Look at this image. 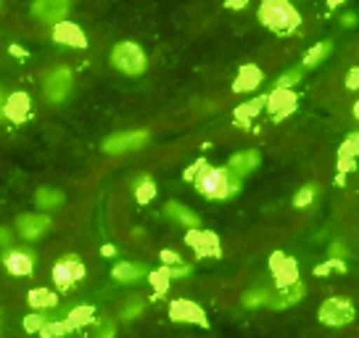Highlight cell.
<instances>
[{
	"label": "cell",
	"mask_w": 359,
	"mask_h": 338,
	"mask_svg": "<svg viewBox=\"0 0 359 338\" xmlns=\"http://www.w3.org/2000/svg\"><path fill=\"white\" fill-rule=\"evenodd\" d=\"M317 193H320V188H317L314 182H306V185H302V188L296 191V196H293V206H296V209L312 206L314 198H317Z\"/></svg>",
	"instance_id": "cell-33"
},
{
	"label": "cell",
	"mask_w": 359,
	"mask_h": 338,
	"mask_svg": "<svg viewBox=\"0 0 359 338\" xmlns=\"http://www.w3.org/2000/svg\"><path fill=\"white\" fill-rule=\"evenodd\" d=\"M359 24V19H357V13L354 11H346L344 16H341V27H346V29H354Z\"/></svg>",
	"instance_id": "cell-42"
},
{
	"label": "cell",
	"mask_w": 359,
	"mask_h": 338,
	"mask_svg": "<svg viewBox=\"0 0 359 338\" xmlns=\"http://www.w3.org/2000/svg\"><path fill=\"white\" fill-rule=\"evenodd\" d=\"M34 203H37V209L50 212V209H58L64 203V193L58 191V188H40V191L34 193Z\"/></svg>",
	"instance_id": "cell-25"
},
{
	"label": "cell",
	"mask_w": 359,
	"mask_h": 338,
	"mask_svg": "<svg viewBox=\"0 0 359 338\" xmlns=\"http://www.w3.org/2000/svg\"><path fill=\"white\" fill-rule=\"evenodd\" d=\"M6 101H8V95L3 90V85H0V122H6Z\"/></svg>",
	"instance_id": "cell-43"
},
{
	"label": "cell",
	"mask_w": 359,
	"mask_h": 338,
	"mask_svg": "<svg viewBox=\"0 0 359 338\" xmlns=\"http://www.w3.org/2000/svg\"><path fill=\"white\" fill-rule=\"evenodd\" d=\"M264 103H267V95H257L254 101L241 103L236 109V119L238 122H251L259 111H264Z\"/></svg>",
	"instance_id": "cell-28"
},
{
	"label": "cell",
	"mask_w": 359,
	"mask_h": 338,
	"mask_svg": "<svg viewBox=\"0 0 359 338\" xmlns=\"http://www.w3.org/2000/svg\"><path fill=\"white\" fill-rule=\"evenodd\" d=\"M169 317H172L175 323H191V325H201V327L209 325L206 312H203L196 302H191V299H175V302L169 304Z\"/></svg>",
	"instance_id": "cell-13"
},
{
	"label": "cell",
	"mask_w": 359,
	"mask_h": 338,
	"mask_svg": "<svg viewBox=\"0 0 359 338\" xmlns=\"http://www.w3.org/2000/svg\"><path fill=\"white\" fill-rule=\"evenodd\" d=\"M29 11L40 22L58 24V22H67V13L72 11V6H69L67 0H37Z\"/></svg>",
	"instance_id": "cell-15"
},
{
	"label": "cell",
	"mask_w": 359,
	"mask_h": 338,
	"mask_svg": "<svg viewBox=\"0 0 359 338\" xmlns=\"http://www.w3.org/2000/svg\"><path fill=\"white\" fill-rule=\"evenodd\" d=\"M58 304V293L48 291V288H34L29 291V306L37 312H50Z\"/></svg>",
	"instance_id": "cell-24"
},
{
	"label": "cell",
	"mask_w": 359,
	"mask_h": 338,
	"mask_svg": "<svg viewBox=\"0 0 359 338\" xmlns=\"http://www.w3.org/2000/svg\"><path fill=\"white\" fill-rule=\"evenodd\" d=\"M151 140L148 130H124V133H114L101 143V151L109 156H122V154H133L140 151Z\"/></svg>",
	"instance_id": "cell-5"
},
{
	"label": "cell",
	"mask_w": 359,
	"mask_h": 338,
	"mask_svg": "<svg viewBox=\"0 0 359 338\" xmlns=\"http://www.w3.org/2000/svg\"><path fill=\"white\" fill-rule=\"evenodd\" d=\"M167 272H169V278H172V280H185V278H191L193 267L182 262V264H177V267H169Z\"/></svg>",
	"instance_id": "cell-37"
},
{
	"label": "cell",
	"mask_w": 359,
	"mask_h": 338,
	"mask_svg": "<svg viewBox=\"0 0 359 338\" xmlns=\"http://www.w3.org/2000/svg\"><path fill=\"white\" fill-rule=\"evenodd\" d=\"M50 320H53V317H48L45 312H37V315H29L24 320V327H27V333H40Z\"/></svg>",
	"instance_id": "cell-36"
},
{
	"label": "cell",
	"mask_w": 359,
	"mask_h": 338,
	"mask_svg": "<svg viewBox=\"0 0 359 338\" xmlns=\"http://www.w3.org/2000/svg\"><path fill=\"white\" fill-rule=\"evenodd\" d=\"M333 53V43L330 40H320V43H314L302 58V69L304 72H309V69H317L320 64H325L327 58Z\"/></svg>",
	"instance_id": "cell-22"
},
{
	"label": "cell",
	"mask_w": 359,
	"mask_h": 338,
	"mask_svg": "<svg viewBox=\"0 0 359 338\" xmlns=\"http://www.w3.org/2000/svg\"><path fill=\"white\" fill-rule=\"evenodd\" d=\"M346 246H344V241H333L330 246H327V257L330 259H346Z\"/></svg>",
	"instance_id": "cell-39"
},
{
	"label": "cell",
	"mask_w": 359,
	"mask_h": 338,
	"mask_svg": "<svg viewBox=\"0 0 359 338\" xmlns=\"http://www.w3.org/2000/svg\"><path fill=\"white\" fill-rule=\"evenodd\" d=\"M50 275H53V283H56L58 291H69V288H74L85 278V264H82L77 254H67L64 259H58L53 264Z\"/></svg>",
	"instance_id": "cell-6"
},
{
	"label": "cell",
	"mask_w": 359,
	"mask_h": 338,
	"mask_svg": "<svg viewBox=\"0 0 359 338\" xmlns=\"http://www.w3.org/2000/svg\"><path fill=\"white\" fill-rule=\"evenodd\" d=\"M53 227V219L43 212H34V215H22L16 219V236H22L27 243H32L37 238H43L48 230Z\"/></svg>",
	"instance_id": "cell-11"
},
{
	"label": "cell",
	"mask_w": 359,
	"mask_h": 338,
	"mask_svg": "<svg viewBox=\"0 0 359 338\" xmlns=\"http://www.w3.org/2000/svg\"><path fill=\"white\" fill-rule=\"evenodd\" d=\"M11 241H13L11 230H8V227H0V248L8 251V248H11Z\"/></svg>",
	"instance_id": "cell-41"
},
{
	"label": "cell",
	"mask_w": 359,
	"mask_h": 338,
	"mask_svg": "<svg viewBox=\"0 0 359 338\" xmlns=\"http://www.w3.org/2000/svg\"><path fill=\"white\" fill-rule=\"evenodd\" d=\"M161 264H164V267H177V264H182V257H180L177 251H172V248H164V251H161Z\"/></svg>",
	"instance_id": "cell-38"
},
{
	"label": "cell",
	"mask_w": 359,
	"mask_h": 338,
	"mask_svg": "<svg viewBox=\"0 0 359 338\" xmlns=\"http://www.w3.org/2000/svg\"><path fill=\"white\" fill-rule=\"evenodd\" d=\"M304 77V69L296 67V69H288V72H283L280 77L275 79V88L278 90H293V85H299Z\"/></svg>",
	"instance_id": "cell-34"
},
{
	"label": "cell",
	"mask_w": 359,
	"mask_h": 338,
	"mask_svg": "<svg viewBox=\"0 0 359 338\" xmlns=\"http://www.w3.org/2000/svg\"><path fill=\"white\" fill-rule=\"evenodd\" d=\"M148 283H151V288H154V293H158V296H164V293L169 291V283H172V278H169L167 267H158V270H151L148 272Z\"/></svg>",
	"instance_id": "cell-32"
},
{
	"label": "cell",
	"mask_w": 359,
	"mask_h": 338,
	"mask_svg": "<svg viewBox=\"0 0 359 338\" xmlns=\"http://www.w3.org/2000/svg\"><path fill=\"white\" fill-rule=\"evenodd\" d=\"M264 82V74H262V69L257 64H243V67L238 69V77L233 82V90L236 93H254Z\"/></svg>",
	"instance_id": "cell-19"
},
{
	"label": "cell",
	"mask_w": 359,
	"mask_h": 338,
	"mask_svg": "<svg viewBox=\"0 0 359 338\" xmlns=\"http://www.w3.org/2000/svg\"><path fill=\"white\" fill-rule=\"evenodd\" d=\"M296 103H299V95L293 90H275L267 93V103H264V109L269 111V116L275 119V122H283L285 116H291L296 111Z\"/></svg>",
	"instance_id": "cell-12"
},
{
	"label": "cell",
	"mask_w": 359,
	"mask_h": 338,
	"mask_svg": "<svg viewBox=\"0 0 359 338\" xmlns=\"http://www.w3.org/2000/svg\"><path fill=\"white\" fill-rule=\"evenodd\" d=\"M50 37H53V43H58V46L88 48V37H85V32L79 29V24H74V22L53 24V32H50Z\"/></svg>",
	"instance_id": "cell-16"
},
{
	"label": "cell",
	"mask_w": 359,
	"mask_h": 338,
	"mask_svg": "<svg viewBox=\"0 0 359 338\" xmlns=\"http://www.w3.org/2000/svg\"><path fill=\"white\" fill-rule=\"evenodd\" d=\"M257 16L267 29L278 34H291L302 27V13L296 11V6L288 0H264L259 6Z\"/></svg>",
	"instance_id": "cell-2"
},
{
	"label": "cell",
	"mask_w": 359,
	"mask_h": 338,
	"mask_svg": "<svg viewBox=\"0 0 359 338\" xmlns=\"http://www.w3.org/2000/svg\"><path fill=\"white\" fill-rule=\"evenodd\" d=\"M346 259H330V257H327L325 262H323V264H317V267H314V275H317V278H327V275H330V272H338V275H346Z\"/></svg>",
	"instance_id": "cell-35"
},
{
	"label": "cell",
	"mask_w": 359,
	"mask_h": 338,
	"mask_svg": "<svg viewBox=\"0 0 359 338\" xmlns=\"http://www.w3.org/2000/svg\"><path fill=\"white\" fill-rule=\"evenodd\" d=\"M248 3L246 0H230V3H227V8H233V11H241V8H246Z\"/></svg>",
	"instance_id": "cell-44"
},
{
	"label": "cell",
	"mask_w": 359,
	"mask_h": 338,
	"mask_svg": "<svg viewBox=\"0 0 359 338\" xmlns=\"http://www.w3.org/2000/svg\"><path fill=\"white\" fill-rule=\"evenodd\" d=\"M156 198V182L151 180L148 175H140L135 180V201L137 203H151Z\"/></svg>",
	"instance_id": "cell-27"
},
{
	"label": "cell",
	"mask_w": 359,
	"mask_h": 338,
	"mask_svg": "<svg viewBox=\"0 0 359 338\" xmlns=\"http://www.w3.org/2000/svg\"><path fill=\"white\" fill-rule=\"evenodd\" d=\"M74 85V77H72V69L69 67H53L48 74L43 77V93L50 103H61L69 95Z\"/></svg>",
	"instance_id": "cell-7"
},
{
	"label": "cell",
	"mask_w": 359,
	"mask_h": 338,
	"mask_svg": "<svg viewBox=\"0 0 359 338\" xmlns=\"http://www.w3.org/2000/svg\"><path fill=\"white\" fill-rule=\"evenodd\" d=\"M3 267L13 278H29L34 267H37V257H34V251L29 246L8 248V251H3Z\"/></svg>",
	"instance_id": "cell-9"
},
{
	"label": "cell",
	"mask_w": 359,
	"mask_h": 338,
	"mask_svg": "<svg viewBox=\"0 0 359 338\" xmlns=\"http://www.w3.org/2000/svg\"><path fill=\"white\" fill-rule=\"evenodd\" d=\"M114 254H116V248H114L111 243H106V246H103V257H114Z\"/></svg>",
	"instance_id": "cell-45"
},
{
	"label": "cell",
	"mask_w": 359,
	"mask_h": 338,
	"mask_svg": "<svg viewBox=\"0 0 359 338\" xmlns=\"http://www.w3.org/2000/svg\"><path fill=\"white\" fill-rule=\"evenodd\" d=\"M32 111V98L27 93H11L6 101V119L13 124L27 122V116Z\"/></svg>",
	"instance_id": "cell-17"
},
{
	"label": "cell",
	"mask_w": 359,
	"mask_h": 338,
	"mask_svg": "<svg viewBox=\"0 0 359 338\" xmlns=\"http://www.w3.org/2000/svg\"><path fill=\"white\" fill-rule=\"evenodd\" d=\"M0 11H3V3H0Z\"/></svg>",
	"instance_id": "cell-49"
},
{
	"label": "cell",
	"mask_w": 359,
	"mask_h": 338,
	"mask_svg": "<svg viewBox=\"0 0 359 338\" xmlns=\"http://www.w3.org/2000/svg\"><path fill=\"white\" fill-rule=\"evenodd\" d=\"M259 164H262V154H259L257 148H246V151L233 154L224 167L230 169V175H236L238 180H246L248 175H254V172H257Z\"/></svg>",
	"instance_id": "cell-14"
},
{
	"label": "cell",
	"mask_w": 359,
	"mask_h": 338,
	"mask_svg": "<svg viewBox=\"0 0 359 338\" xmlns=\"http://www.w3.org/2000/svg\"><path fill=\"white\" fill-rule=\"evenodd\" d=\"M64 320V325H67V330L72 333V330H77V327H82V325H90L93 320H95V309L93 306H74L72 312H69L67 317H61Z\"/></svg>",
	"instance_id": "cell-23"
},
{
	"label": "cell",
	"mask_w": 359,
	"mask_h": 338,
	"mask_svg": "<svg viewBox=\"0 0 359 338\" xmlns=\"http://www.w3.org/2000/svg\"><path fill=\"white\" fill-rule=\"evenodd\" d=\"M351 114H354V119H357V122H359V101L354 103V109H351Z\"/></svg>",
	"instance_id": "cell-47"
},
{
	"label": "cell",
	"mask_w": 359,
	"mask_h": 338,
	"mask_svg": "<svg viewBox=\"0 0 359 338\" xmlns=\"http://www.w3.org/2000/svg\"><path fill=\"white\" fill-rule=\"evenodd\" d=\"M348 140H351V143L357 146V151H359V133H354V135H348Z\"/></svg>",
	"instance_id": "cell-46"
},
{
	"label": "cell",
	"mask_w": 359,
	"mask_h": 338,
	"mask_svg": "<svg viewBox=\"0 0 359 338\" xmlns=\"http://www.w3.org/2000/svg\"><path fill=\"white\" fill-rule=\"evenodd\" d=\"M185 246H191L196 251V257H209V259H217L222 257V243H219V236L214 230H188L185 233Z\"/></svg>",
	"instance_id": "cell-10"
},
{
	"label": "cell",
	"mask_w": 359,
	"mask_h": 338,
	"mask_svg": "<svg viewBox=\"0 0 359 338\" xmlns=\"http://www.w3.org/2000/svg\"><path fill=\"white\" fill-rule=\"evenodd\" d=\"M269 272H272V278H275V288L278 291H285V288H291L293 283H299V264L293 257L288 254H283V251H275L272 257H269Z\"/></svg>",
	"instance_id": "cell-8"
},
{
	"label": "cell",
	"mask_w": 359,
	"mask_h": 338,
	"mask_svg": "<svg viewBox=\"0 0 359 338\" xmlns=\"http://www.w3.org/2000/svg\"><path fill=\"white\" fill-rule=\"evenodd\" d=\"M90 325H93V333H90V338H116V323H114L109 315L95 317Z\"/></svg>",
	"instance_id": "cell-31"
},
{
	"label": "cell",
	"mask_w": 359,
	"mask_h": 338,
	"mask_svg": "<svg viewBox=\"0 0 359 338\" xmlns=\"http://www.w3.org/2000/svg\"><path fill=\"white\" fill-rule=\"evenodd\" d=\"M148 267L146 264H140V262H116L111 270V278L116 283H137L148 278Z\"/></svg>",
	"instance_id": "cell-20"
},
{
	"label": "cell",
	"mask_w": 359,
	"mask_h": 338,
	"mask_svg": "<svg viewBox=\"0 0 359 338\" xmlns=\"http://www.w3.org/2000/svg\"><path fill=\"white\" fill-rule=\"evenodd\" d=\"M146 299L143 296H130L127 302L122 304V312H119V317H122L124 323H133V320H137V317H143V312H146Z\"/></svg>",
	"instance_id": "cell-30"
},
{
	"label": "cell",
	"mask_w": 359,
	"mask_h": 338,
	"mask_svg": "<svg viewBox=\"0 0 359 338\" xmlns=\"http://www.w3.org/2000/svg\"><path fill=\"white\" fill-rule=\"evenodd\" d=\"M164 215H167L172 222L188 227V230H198V227H201V217L196 215L191 206H185V203H180V201H169L167 206H164Z\"/></svg>",
	"instance_id": "cell-18"
},
{
	"label": "cell",
	"mask_w": 359,
	"mask_h": 338,
	"mask_svg": "<svg viewBox=\"0 0 359 338\" xmlns=\"http://www.w3.org/2000/svg\"><path fill=\"white\" fill-rule=\"evenodd\" d=\"M185 180H191L196 185V191L201 193L203 198L209 201H227V198H236L243 180H238L236 175H230L227 167H214L209 161L198 158L188 172H185Z\"/></svg>",
	"instance_id": "cell-1"
},
{
	"label": "cell",
	"mask_w": 359,
	"mask_h": 338,
	"mask_svg": "<svg viewBox=\"0 0 359 338\" xmlns=\"http://www.w3.org/2000/svg\"><path fill=\"white\" fill-rule=\"evenodd\" d=\"M269 299H272V291L259 285V288H251V291L241 296V304L246 306V309H259V306H267Z\"/></svg>",
	"instance_id": "cell-29"
},
{
	"label": "cell",
	"mask_w": 359,
	"mask_h": 338,
	"mask_svg": "<svg viewBox=\"0 0 359 338\" xmlns=\"http://www.w3.org/2000/svg\"><path fill=\"white\" fill-rule=\"evenodd\" d=\"M346 88L348 90H357L359 88V67H351L346 72Z\"/></svg>",
	"instance_id": "cell-40"
},
{
	"label": "cell",
	"mask_w": 359,
	"mask_h": 338,
	"mask_svg": "<svg viewBox=\"0 0 359 338\" xmlns=\"http://www.w3.org/2000/svg\"><path fill=\"white\" fill-rule=\"evenodd\" d=\"M304 293H306V285L299 280V283H293L291 288H285V291H272V299H269L267 306H272V309H288V306H296L304 299Z\"/></svg>",
	"instance_id": "cell-21"
},
{
	"label": "cell",
	"mask_w": 359,
	"mask_h": 338,
	"mask_svg": "<svg viewBox=\"0 0 359 338\" xmlns=\"http://www.w3.org/2000/svg\"><path fill=\"white\" fill-rule=\"evenodd\" d=\"M317 317H320V323L327 327H344L354 323L357 306H354V302L346 299V296H330V299H325V302L320 304Z\"/></svg>",
	"instance_id": "cell-4"
},
{
	"label": "cell",
	"mask_w": 359,
	"mask_h": 338,
	"mask_svg": "<svg viewBox=\"0 0 359 338\" xmlns=\"http://www.w3.org/2000/svg\"><path fill=\"white\" fill-rule=\"evenodd\" d=\"M0 327H3V317H0Z\"/></svg>",
	"instance_id": "cell-48"
},
{
	"label": "cell",
	"mask_w": 359,
	"mask_h": 338,
	"mask_svg": "<svg viewBox=\"0 0 359 338\" xmlns=\"http://www.w3.org/2000/svg\"><path fill=\"white\" fill-rule=\"evenodd\" d=\"M111 67L119 69L127 77H137L148 69L146 50L137 46L135 40H122L111 48Z\"/></svg>",
	"instance_id": "cell-3"
},
{
	"label": "cell",
	"mask_w": 359,
	"mask_h": 338,
	"mask_svg": "<svg viewBox=\"0 0 359 338\" xmlns=\"http://www.w3.org/2000/svg\"><path fill=\"white\" fill-rule=\"evenodd\" d=\"M357 156H359L357 146H354L351 140H346V143L341 146V151H338V172H341V177L357 167ZM341 177H338V180H341Z\"/></svg>",
	"instance_id": "cell-26"
}]
</instances>
